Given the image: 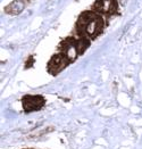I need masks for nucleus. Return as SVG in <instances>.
Instances as JSON below:
<instances>
[{"mask_svg": "<svg viewBox=\"0 0 142 149\" xmlns=\"http://www.w3.org/2000/svg\"><path fill=\"white\" fill-rule=\"evenodd\" d=\"M117 0H96L93 5L94 12L103 15H113L117 12Z\"/></svg>", "mask_w": 142, "mask_h": 149, "instance_id": "7ed1b4c3", "label": "nucleus"}, {"mask_svg": "<svg viewBox=\"0 0 142 149\" xmlns=\"http://www.w3.org/2000/svg\"><path fill=\"white\" fill-rule=\"evenodd\" d=\"M68 63L69 62L66 59V57H65L63 54L55 55L51 59H50L49 64H48V70H49V72L51 74H57L62 70H64Z\"/></svg>", "mask_w": 142, "mask_h": 149, "instance_id": "39448f33", "label": "nucleus"}, {"mask_svg": "<svg viewBox=\"0 0 142 149\" xmlns=\"http://www.w3.org/2000/svg\"><path fill=\"white\" fill-rule=\"evenodd\" d=\"M89 46H90V41L84 37H81V39L76 41V47H78V54H80V55H81V54H83L85 50L88 49V47H89Z\"/></svg>", "mask_w": 142, "mask_h": 149, "instance_id": "0eeeda50", "label": "nucleus"}, {"mask_svg": "<svg viewBox=\"0 0 142 149\" xmlns=\"http://www.w3.org/2000/svg\"><path fill=\"white\" fill-rule=\"evenodd\" d=\"M24 8H25V2L23 0H14L12 3H9L5 8V12L10 15H18L19 13L23 12Z\"/></svg>", "mask_w": 142, "mask_h": 149, "instance_id": "423d86ee", "label": "nucleus"}, {"mask_svg": "<svg viewBox=\"0 0 142 149\" xmlns=\"http://www.w3.org/2000/svg\"><path fill=\"white\" fill-rule=\"evenodd\" d=\"M46 100L42 96H25L22 99V105L26 113L35 112L43 107Z\"/></svg>", "mask_w": 142, "mask_h": 149, "instance_id": "f03ea898", "label": "nucleus"}, {"mask_svg": "<svg viewBox=\"0 0 142 149\" xmlns=\"http://www.w3.org/2000/svg\"><path fill=\"white\" fill-rule=\"evenodd\" d=\"M103 21L96 12H84L81 14L76 23V30L81 37L94 39L103 32Z\"/></svg>", "mask_w": 142, "mask_h": 149, "instance_id": "f257e3e1", "label": "nucleus"}, {"mask_svg": "<svg viewBox=\"0 0 142 149\" xmlns=\"http://www.w3.org/2000/svg\"><path fill=\"white\" fill-rule=\"evenodd\" d=\"M62 54L66 57V59L69 63L74 62L78 55V50L76 47V40L73 39H67L63 43V51Z\"/></svg>", "mask_w": 142, "mask_h": 149, "instance_id": "20e7f679", "label": "nucleus"}]
</instances>
